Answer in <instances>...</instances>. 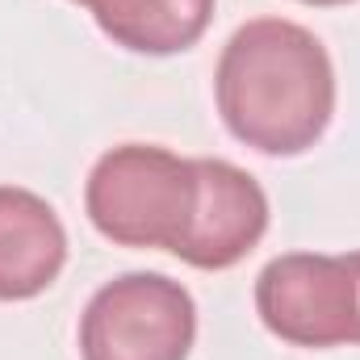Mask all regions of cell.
<instances>
[{"mask_svg": "<svg viewBox=\"0 0 360 360\" xmlns=\"http://www.w3.org/2000/svg\"><path fill=\"white\" fill-rule=\"evenodd\" d=\"M105 38L134 55L188 51L214 17V0H84Z\"/></svg>", "mask_w": 360, "mask_h": 360, "instance_id": "obj_7", "label": "cell"}, {"mask_svg": "<svg viewBox=\"0 0 360 360\" xmlns=\"http://www.w3.org/2000/svg\"><path fill=\"white\" fill-rule=\"evenodd\" d=\"M197 164V214L176 248L193 269L222 272L235 269L269 231V193L260 180L231 160H193Z\"/></svg>", "mask_w": 360, "mask_h": 360, "instance_id": "obj_5", "label": "cell"}, {"mask_svg": "<svg viewBox=\"0 0 360 360\" xmlns=\"http://www.w3.org/2000/svg\"><path fill=\"white\" fill-rule=\"evenodd\" d=\"M84 210L109 243L176 256L197 214V164L155 143H122L92 164Z\"/></svg>", "mask_w": 360, "mask_h": 360, "instance_id": "obj_2", "label": "cell"}, {"mask_svg": "<svg viewBox=\"0 0 360 360\" xmlns=\"http://www.w3.org/2000/svg\"><path fill=\"white\" fill-rule=\"evenodd\" d=\"M197 340L193 293L164 272H122L80 314L84 360H188Z\"/></svg>", "mask_w": 360, "mask_h": 360, "instance_id": "obj_3", "label": "cell"}, {"mask_svg": "<svg viewBox=\"0 0 360 360\" xmlns=\"http://www.w3.org/2000/svg\"><path fill=\"white\" fill-rule=\"evenodd\" d=\"M302 4H348V0H302Z\"/></svg>", "mask_w": 360, "mask_h": 360, "instance_id": "obj_9", "label": "cell"}, {"mask_svg": "<svg viewBox=\"0 0 360 360\" xmlns=\"http://www.w3.org/2000/svg\"><path fill=\"white\" fill-rule=\"evenodd\" d=\"M68 264V231L46 197L0 184V302H25Z\"/></svg>", "mask_w": 360, "mask_h": 360, "instance_id": "obj_6", "label": "cell"}, {"mask_svg": "<svg viewBox=\"0 0 360 360\" xmlns=\"http://www.w3.org/2000/svg\"><path fill=\"white\" fill-rule=\"evenodd\" d=\"M256 314L281 344L340 348L360 335V297L348 256L289 252L256 276Z\"/></svg>", "mask_w": 360, "mask_h": 360, "instance_id": "obj_4", "label": "cell"}, {"mask_svg": "<svg viewBox=\"0 0 360 360\" xmlns=\"http://www.w3.org/2000/svg\"><path fill=\"white\" fill-rule=\"evenodd\" d=\"M214 96L239 143L260 155H302L331 126L335 68L306 25L256 17L222 46Z\"/></svg>", "mask_w": 360, "mask_h": 360, "instance_id": "obj_1", "label": "cell"}, {"mask_svg": "<svg viewBox=\"0 0 360 360\" xmlns=\"http://www.w3.org/2000/svg\"><path fill=\"white\" fill-rule=\"evenodd\" d=\"M80 4H84V0H80Z\"/></svg>", "mask_w": 360, "mask_h": 360, "instance_id": "obj_10", "label": "cell"}, {"mask_svg": "<svg viewBox=\"0 0 360 360\" xmlns=\"http://www.w3.org/2000/svg\"><path fill=\"white\" fill-rule=\"evenodd\" d=\"M348 269L356 276V297H360V252H348ZM356 344H360V335H356Z\"/></svg>", "mask_w": 360, "mask_h": 360, "instance_id": "obj_8", "label": "cell"}]
</instances>
